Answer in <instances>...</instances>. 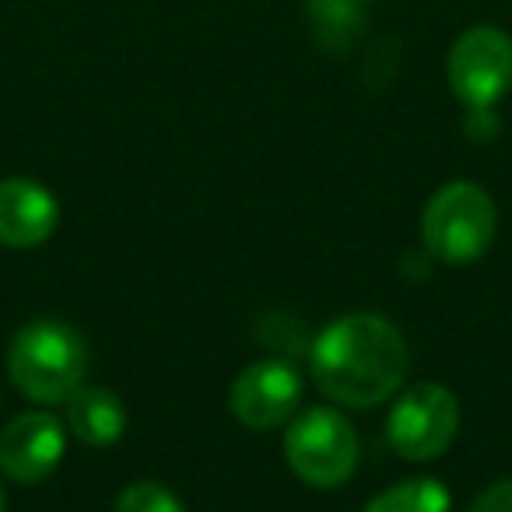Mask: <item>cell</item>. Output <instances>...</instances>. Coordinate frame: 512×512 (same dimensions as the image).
Masks as SVG:
<instances>
[{
	"instance_id": "obj_1",
	"label": "cell",
	"mask_w": 512,
	"mask_h": 512,
	"mask_svg": "<svg viewBox=\"0 0 512 512\" xmlns=\"http://www.w3.org/2000/svg\"><path fill=\"white\" fill-rule=\"evenodd\" d=\"M313 383L341 407H376L404 386L411 351L393 320L379 313H348L316 334Z\"/></svg>"
},
{
	"instance_id": "obj_2",
	"label": "cell",
	"mask_w": 512,
	"mask_h": 512,
	"mask_svg": "<svg viewBox=\"0 0 512 512\" xmlns=\"http://www.w3.org/2000/svg\"><path fill=\"white\" fill-rule=\"evenodd\" d=\"M88 344L60 320H32L8 348V376L36 404H67L85 386Z\"/></svg>"
},
{
	"instance_id": "obj_3",
	"label": "cell",
	"mask_w": 512,
	"mask_h": 512,
	"mask_svg": "<svg viewBox=\"0 0 512 512\" xmlns=\"http://www.w3.org/2000/svg\"><path fill=\"white\" fill-rule=\"evenodd\" d=\"M498 214L484 186L456 179L435 190L421 211V242L442 264L467 267L488 253L495 242Z\"/></svg>"
},
{
	"instance_id": "obj_4",
	"label": "cell",
	"mask_w": 512,
	"mask_h": 512,
	"mask_svg": "<svg viewBox=\"0 0 512 512\" xmlns=\"http://www.w3.org/2000/svg\"><path fill=\"white\" fill-rule=\"evenodd\" d=\"M358 432L334 407H309L288 425L285 460L309 488H341L358 467Z\"/></svg>"
},
{
	"instance_id": "obj_5",
	"label": "cell",
	"mask_w": 512,
	"mask_h": 512,
	"mask_svg": "<svg viewBox=\"0 0 512 512\" xmlns=\"http://www.w3.org/2000/svg\"><path fill=\"white\" fill-rule=\"evenodd\" d=\"M460 432L456 393L442 383H414L397 397L386 418V439L393 453L411 463L439 460Z\"/></svg>"
},
{
	"instance_id": "obj_6",
	"label": "cell",
	"mask_w": 512,
	"mask_h": 512,
	"mask_svg": "<svg viewBox=\"0 0 512 512\" xmlns=\"http://www.w3.org/2000/svg\"><path fill=\"white\" fill-rule=\"evenodd\" d=\"M446 78L467 109H495L512 88V36L495 25H474L449 46Z\"/></svg>"
},
{
	"instance_id": "obj_7",
	"label": "cell",
	"mask_w": 512,
	"mask_h": 512,
	"mask_svg": "<svg viewBox=\"0 0 512 512\" xmlns=\"http://www.w3.org/2000/svg\"><path fill=\"white\" fill-rule=\"evenodd\" d=\"M302 404V376L295 365L278 362V358H264L253 362L235 376L232 390H228V407L239 418V425L253 428V432H271V428L285 425Z\"/></svg>"
},
{
	"instance_id": "obj_8",
	"label": "cell",
	"mask_w": 512,
	"mask_h": 512,
	"mask_svg": "<svg viewBox=\"0 0 512 512\" xmlns=\"http://www.w3.org/2000/svg\"><path fill=\"white\" fill-rule=\"evenodd\" d=\"M67 428L50 411H25L0 432V470L18 484H36L60 467Z\"/></svg>"
},
{
	"instance_id": "obj_9",
	"label": "cell",
	"mask_w": 512,
	"mask_h": 512,
	"mask_svg": "<svg viewBox=\"0 0 512 512\" xmlns=\"http://www.w3.org/2000/svg\"><path fill=\"white\" fill-rule=\"evenodd\" d=\"M60 225V204L36 179H0V246H43Z\"/></svg>"
},
{
	"instance_id": "obj_10",
	"label": "cell",
	"mask_w": 512,
	"mask_h": 512,
	"mask_svg": "<svg viewBox=\"0 0 512 512\" xmlns=\"http://www.w3.org/2000/svg\"><path fill=\"white\" fill-rule=\"evenodd\" d=\"M67 428L85 446H113L127 432V411L116 393L102 386H81L67 400Z\"/></svg>"
},
{
	"instance_id": "obj_11",
	"label": "cell",
	"mask_w": 512,
	"mask_h": 512,
	"mask_svg": "<svg viewBox=\"0 0 512 512\" xmlns=\"http://www.w3.org/2000/svg\"><path fill=\"white\" fill-rule=\"evenodd\" d=\"M369 0H306V22L316 46L344 53L362 39Z\"/></svg>"
},
{
	"instance_id": "obj_12",
	"label": "cell",
	"mask_w": 512,
	"mask_h": 512,
	"mask_svg": "<svg viewBox=\"0 0 512 512\" xmlns=\"http://www.w3.org/2000/svg\"><path fill=\"white\" fill-rule=\"evenodd\" d=\"M362 512H449V488L439 477H407L369 498Z\"/></svg>"
},
{
	"instance_id": "obj_13",
	"label": "cell",
	"mask_w": 512,
	"mask_h": 512,
	"mask_svg": "<svg viewBox=\"0 0 512 512\" xmlns=\"http://www.w3.org/2000/svg\"><path fill=\"white\" fill-rule=\"evenodd\" d=\"M116 512H186V505L158 481H134L116 498Z\"/></svg>"
},
{
	"instance_id": "obj_14",
	"label": "cell",
	"mask_w": 512,
	"mask_h": 512,
	"mask_svg": "<svg viewBox=\"0 0 512 512\" xmlns=\"http://www.w3.org/2000/svg\"><path fill=\"white\" fill-rule=\"evenodd\" d=\"M470 512H512V477L491 484V488L484 491L481 498H477Z\"/></svg>"
},
{
	"instance_id": "obj_15",
	"label": "cell",
	"mask_w": 512,
	"mask_h": 512,
	"mask_svg": "<svg viewBox=\"0 0 512 512\" xmlns=\"http://www.w3.org/2000/svg\"><path fill=\"white\" fill-rule=\"evenodd\" d=\"M495 130H498L495 109H467V134L474 141H488Z\"/></svg>"
},
{
	"instance_id": "obj_16",
	"label": "cell",
	"mask_w": 512,
	"mask_h": 512,
	"mask_svg": "<svg viewBox=\"0 0 512 512\" xmlns=\"http://www.w3.org/2000/svg\"><path fill=\"white\" fill-rule=\"evenodd\" d=\"M0 512H8V495H4V484H0Z\"/></svg>"
}]
</instances>
